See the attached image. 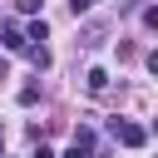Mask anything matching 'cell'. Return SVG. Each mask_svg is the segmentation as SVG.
Masks as SVG:
<instances>
[{
    "instance_id": "cell-6",
    "label": "cell",
    "mask_w": 158,
    "mask_h": 158,
    "mask_svg": "<svg viewBox=\"0 0 158 158\" xmlns=\"http://www.w3.org/2000/svg\"><path fill=\"white\" fill-rule=\"evenodd\" d=\"M25 40H40V44H44V40H49V25H44V20H30V30H25Z\"/></svg>"
},
{
    "instance_id": "cell-8",
    "label": "cell",
    "mask_w": 158,
    "mask_h": 158,
    "mask_svg": "<svg viewBox=\"0 0 158 158\" xmlns=\"http://www.w3.org/2000/svg\"><path fill=\"white\" fill-rule=\"evenodd\" d=\"M59 158H94V148H84V143H69V148H64Z\"/></svg>"
},
{
    "instance_id": "cell-9",
    "label": "cell",
    "mask_w": 158,
    "mask_h": 158,
    "mask_svg": "<svg viewBox=\"0 0 158 158\" xmlns=\"http://www.w3.org/2000/svg\"><path fill=\"white\" fill-rule=\"evenodd\" d=\"M94 5H99V0H69V10H74V15H89Z\"/></svg>"
},
{
    "instance_id": "cell-7",
    "label": "cell",
    "mask_w": 158,
    "mask_h": 158,
    "mask_svg": "<svg viewBox=\"0 0 158 158\" xmlns=\"http://www.w3.org/2000/svg\"><path fill=\"white\" fill-rule=\"evenodd\" d=\"M74 143H84V148H94V128H89V123H79V128H74Z\"/></svg>"
},
{
    "instance_id": "cell-1",
    "label": "cell",
    "mask_w": 158,
    "mask_h": 158,
    "mask_svg": "<svg viewBox=\"0 0 158 158\" xmlns=\"http://www.w3.org/2000/svg\"><path fill=\"white\" fill-rule=\"evenodd\" d=\"M109 133H114L123 148H143V143H148V128H143V123H123V118H114Z\"/></svg>"
},
{
    "instance_id": "cell-10",
    "label": "cell",
    "mask_w": 158,
    "mask_h": 158,
    "mask_svg": "<svg viewBox=\"0 0 158 158\" xmlns=\"http://www.w3.org/2000/svg\"><path fill=\"white\" fill-rule=\"evenodd\" d=\"M143 25H148V30H158V5H148V10H143Z\"/></svg>"
},
{
    "instance_id": "cell-5",
    "label": "cell",
    "mask_w": 158,
    "mask_h": 158,
    "mask_svg": "<svg viewBox=\"0 0 158 158\" xmlns=\"http://www.w3.org/2000/svg\"><path fill=\"white\" fill-rule=\"evenodd\" d=\"M84 84H89V94H104V89H109V74H104V69H89Z\"/></svg>"
},
{
    "instance_id": "cell-13",
    "label": "cell",
    "mask_w": 158,
    "mask_h": 158,
    "mask_svg": "<svg viewBox=\"0 0 158 158\" xmlns=\"http://www.w3.org/2000/svg\"><path fill=\"white\" fill-rule=\"evenodd\" d=\"M143 64H148V74H158V49H153V54H148Z\"/></svg>"
},
{
    "instance_id": "cell-2",
    "label": "cell",
    "mask_w": 158,
    "mask_h": 158,
    "mask_svg": "<svg viewBox=\"0 0 158 158\" xmlns=\"http://www.w3.org/2000/svg\"><path fill=\"white\" fill-rule=\"evenodd\" d=\"M0 44H5V49H15V54H20V49H25V44H30V40H25V30H20V25H5V30H0Z\"/></svg>"
},
{
    "instance_id": "cell-4",
    "label": "cell",
    "mask_w": 158,
    "mask_h": 158,
    "mask_svg": "<svg viewBox=\"0 0 158 158\" xmlns=\"http://www.w3.org/2000/svg\"><path fill=\"white\" fill-rule=\"evenodd\" d=\"M104 35H109L104 25H84V30H79V44H84V49H94V44H104Z\"/></svg>"
},
{
    "instance_id": "cell-11",
    "label": "cell",
    "mask_w": 158,
    "mask_h": 158,
    "mask_svg": "<svg viewBox=\"0 0 158 158\" xmlns=\"http://www.w3.org/2000/svg\"><path fill=\"white\" fill-rule=\"evenodd\" d=\"M20 5V15H40V0H15Z\"/></svg>"
},
{
    "instance_id": "cell-14",
    "label": "cell",
    "mask_w": 158,
    "mask_h": 158,
    "mask_svg": "<svg viewBox=\"0 0 158 158\" xmlns=\"http://www.w3.org/2000/svg\"><path fill=\"white\" fill-rule=\"evenodd\" d=\"M0 148H5V128H0Z\"/></svg>"
},
{
    "instance_id": "cell-12",
    "label": "cell",
    "mask_w": 158,
    "mask_h": 158,
    "mask_svg": "<svg viewBox=\"0 0 158 158\" xmlns=\"http://www.w3.org/2000/svg\"><path fill=\"white\" fill-rule=\"evenodd\" d=\"M30 158H54V148H49V143H35V153H30Z\"/></svg>"
},
{
    "instance_id": "cell-3",
    "label": "cell",
    "mask_w": 158,
    "mask_h": 158,
    "mask_svg": "<svg viewBox=\"0 0 158 158\" xmlns=\"http://www.w3.org/2000/svg\"><path fill=\"white\" fill-rule=\"evenodd\" d=\"M20 54H25V59H30V64H35V69H49V64H54V59H49V49H44V44H25V49H20Z\"/></svg>"
}]
</instances>
